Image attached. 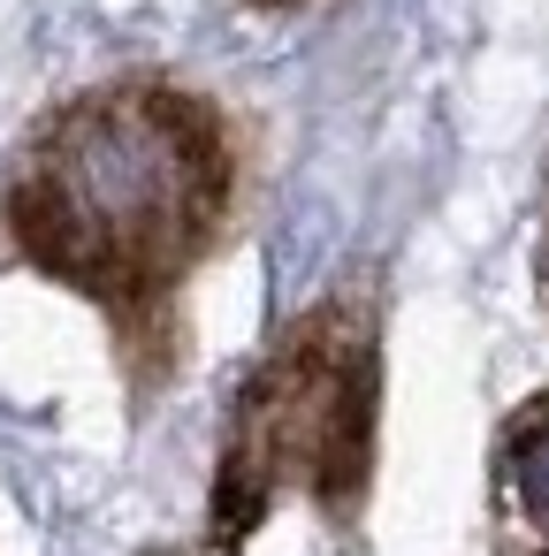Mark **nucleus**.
Instances as JSON below:
<instances>
[{"label":"nucleus","mask_w":549,"mask_h":556,"mask_svg":"<svg viewBox=\"0 0 549 556\" xmlns=\"http://www.w3.org/2000/svg\"><path fill=\"white\" fill-rule=\"evenodd\" d=\"M237 191L229 130L207 100L123 77L54 108L9 184L16 252L92 298L138 381L169 366V298L222 237Z\"/></svg>","instance_id":"f257e3e1"},{"label":"nucleus","mask_w":549,"mask_h":556,"mask_svg":"<svg viewBox=\"0 0 549 556\" xmlns=\"http://www.w3.org/2000/svg\"><path fill=\"white\" fill-rule=\"evenodd\" d=\"M382 313L374 275L328 282L229 396L214 495H207V556H237L283 495H305L328 526L366 510L374 472V396H382Z\"/></svg>","instance_id":"f03ea898"},{"label":"nucleus","mask_w":549,"mask_h":556,"mask_svg":"<svg viewBox=\"0 0 549 556\" xmlns=\"http://www.w3.org/2000/svg\"><path fill=\"white\" fill-rule=\"evenodd\" d=\"M488 541L496 556H549V389H534L496 434Z\"/></svg>","instance_id":"7ed1b4c3"},{"label":"nucleus","mask_w":549,"mask_h":556,"mask_svg":"<svg viewBox=\"0 0 549 556\" xmlns=\"http://www.w3.org/2000/svg\"><path fill=\"white\" fill-rule=\"evenodd\" d=\"M534 290H541V313H549V184H541V229H534Z\"/></svg>","instance_id":"20e7f679"},{"label":"nucleus","mask_w":549,"mask_h":556,"mask_svg":"<svg viewBox=\"0 0 549 556\" xmlns=\"http://www.w3.org/2000/svg\"><path fill=\"white\" fill-rule=\"evenodd\" d=\"M260 9H283V0H260Z\"/></svg>","instance_id":"39448f33"}]
</instances>
